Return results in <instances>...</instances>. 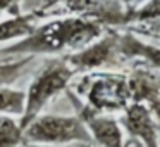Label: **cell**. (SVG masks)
<instances>
[{"mask_svg": "<svg viewBox=\"0 0 160 147\" xmlns=\"http://www.w3.org/2000/svg\"><path fill=\"white\" fill-rule=\"evenodd\" d=\"M107 28L83 16H64L38 24L31 35L0 49V56H53L72 54L100 38ZM67 56V54H66Z\"/></svg>", "mask_w": 160, "mask_h": 147, "instance_id": "6da1fadb", "label": "cell"}, {"mask_svg": "<svg viewBox=\"0 0 160 147\" xmlns=\"http://www.w3.org/2000/svg\"><path fill=\"white\" fill-rule=\"evenodd\" d=\"M72 92L90 109L102 114L124 111L132 102L128 74L112 71L86 73Z\"/></svg>", "mask_w": 160, "mask_h": 147, "instance_id": "7a4b0ae2", "label": "cell"}, {"mask_svg": "<svg viewBox=\"0 0 160 147\" xmlns=\"http://www.w3.org/2000/svg\"><path fill=\"white\" fill-rule=\"evenodd\" d=\"M74 71L64 57L60 59H50L38 73L35 74L33 81L29 83L26 94V104L21 118L19 126L24 130L38 114H42L43 107L57 97L59 94L66 92L71 85V80L74 78Z\"/></svg>", "mask_w": 160, "mask_h": 147, "instance_id": "3957f363", "label": "cell"}, {"mask_svg": "<svg viewBox=\"0 0 160 147\" xmlns=\"http://www.w3.org/2000/svg\"><path fill=\"white\" fill-rule=\"evenodd\" d=\"M22 142L62 147L67 144L91 145L93 140L84 123L76 114H38L22 130Z\"/></svg>", "mask_w": 160, "mask_h": 147, "instance_id": "277c9868", "label": "cell"}, {"mask_svg": "<svg viewBox=\"0 0 160 147\" xmlns=\"http://www.w3.org/2000/svg\"><path fill=\"white\" fill-rule=\"evenodd\" d=\"M74 73H95L107 68H115L122 63L119 54V31L107 30L100 38L91 42L78 52L64 56Z\"/></svg>", "mask_w": 160, "mask_h": 147, "instance_id": "5b68a950", "label": "cell"}, {"mask_svg": "<svg viewBox=\"0 0 160 147\" xmlns=\"http://www.w3.org/2000/svg\"><path fill=\"white\" fill-rule=\"evenodd\" d=\"M67 97L76 109V116L84 123L91 140L97 147H128L121 123L108 114H102L90 109L71 88H67Z\"/></svg>", "mask_w": 160, "mask_h": 147, "instance_id": "8992f818", "label": "cell"}, {"mask_svg": "<svg viewBox=\"0 0 160 147\" xmlns=\"http://www.w3.org/2000/svg\"><path fill=\"white\" fill-rule=\"evenodd\" d=\"M62 4L67 12L93 19L107 30L124 26L129 12L122 0H64Z\"/></svg>", "mask_w": 160, "mask_h": 147, "instance_id": "52a82bcc", "label": "cell"}, {"mask_svg": "<svg viewBox=\"0 0 160 147\" xmlns=\"http://www.w3.org/2000/svg\"><path fill=\"white\" fill-rule=\"evenodd\" d=\"M121 126L141 147H160V135L153 112L141 102H131L122 111Z\"/></svg>", "mask_w": 160, "mask_h": 147, "instance_id": "ba28073f", "label": "cell"}, {"mask_svg": "<svg viewBox=\"0 0 160 147\" xmlns=\"http://www.w3.org/2000/svg\"><path fill=\"white\" fill-rule=\"evenodd\" d=\"M119 54L122 61H141L145 66L160 71V47L143 42L132 31H119Z\"/></svg>", "mask_w": 160, "mask_h": 147, "instance_id": "9c48e42d", "label": "cell"}, {"mask_svg": "<svg viewBox=\"0 0 160 147\" xmlns=\"http://www.w3.org/2000/svg\"><path fill=\"white\" fill-rule=\"evenodd\" d=\"M43 16L36 12H21L18 16H9L0 21V43L4 42H19L31 35L33 30L38 26V21Z\"/></svg>", "mask_w": 160, "mask_h": 147, "instance_id": "30bf717a", "label": "cell"}, {"mask_svg": "<svg viewBox=\"0 0 160 147\" xmlns=\"http://www.w3.org/2000/svg\"><path fill=\"white\" fill-rule=\"evenodd\" d=\"M26 104L24 90H18L9 85H0V114L2 116H19L21 118Z\"/></svg>", "mask_w": 160, "mask_h": 147, "instance_id": "8fae6325", "label": "cell"}, {"mask_svg": "<svg viewBox=\"0 0 160 147\" xmlns=\"http://www.w3.org/2000/svg\"><path fill=\"white\" fill-rule=\"evenodd\" d=\"M22 144V130L12 116L0 114V147H19Z\"/></svg>", "mask_w": 160, "mask_h": 147, "instance_id": "7c38bea8", "label": "cell"}, {"mask_svg": "<svg viewBox=\"0 0 160 147\" xmlns=\"http://www.w3.org/2000/svg\"><path fill=\"white\" fill-rule=\"evenodd\" d=\"M18 57L19 59L0 61V85H9L16 78H19L33 61V57L29 56H18Z\"/></svg>", "mask_w": 160, "mask_h": 147, "instance_id": "4fadbf2b", "label": "cell"}, {"mask_svg": "<svg viewBox=\"0 0 160 147\" xmlns=\"http://www.w3.org/2000/svg\"><path fill=\"white\" fill-rule=\"evenodd\" d=\"M157 18H160V0H146L139 7L129 11L128 18H126V26L152 21V19H157Z\"/></svg>", "mask_w": 160, "mask_h": 147, "instance_id": "5bb4252c", "label": "cell"}, {"mask_svg": "<svg viewBox=\"0 0 160 147\" xmlns=\"http://www.w3.org/2000/svg\"><path fill=\"white\" fill-rule=\"evenodd\" d=\"M64 0H22L21 7H24V12H36V14L45 18L47 12L53 9L55 5L62 4Z\"/></svg>", "mask_w": 160, "mask_h": 147, "instance_id": "9a60e30c", "label": "cell"}, {"mask_svg": "<svg viewBox=\"0 0 160 147\" xmlns=\"http://www.w3.org/2000/svg\"><path fill=\"white\" fill-rule=\"evenodd\" d=\"M132 33H143L148 36H158L160 38V18L152 19V21H145V23H138V24L129 26Z\"/></svg>", "mask_w": 160, "mask_h": 147, "instance_id": "2e32d148", "label": "cell"}, {"mask_svg": "<svg viewBox=\"0 0 160 147\" xmlns=\"http://www.w3.org/2000/svg\"><path fill=\"white\" fill-rule=\"evenodd\" d=\"M21 4L22 0H0V12L9 16H18L22 12Z\"/></svg>", "mask_w": 160, "mask_h": 147, "instance_id": "e0dca14e", "label": "cell"}, {"mask_svg": "<svg viewBox=\"0 0 160 147\" xmlns=\"http://www.w3.org/2000/svg\"><path fill=\"white\" fill-rule=\"evenodd\" d=\"M146 0H122V4L126 5V7L129 9V11H132V9H136V7H139L141 4H145Z\"/></svg>", "mask_w": 160, "mask_h": 147, "instance_id": "ac0fdd59", "label": "cell"}, {"mask_svg": "<svg viewBox=\"0 0 160 147\" xmlns=\"http://www.w3.org/2000/svg\"><path fill=\"white\" fill-rule=\"evenodd\" d=\"M21 145H22V147H59V145H40V144H26V142H22Z\"/></svg>", "mask_w": 160, "mask_h": 147, "instance_id": "d6986e66", "label": "cell"}, {"mask_svg": "<svg viewBox=\"0 0 160 147\" xmlns=\"http://www.w3.org/2000/svg\"><path fill=\"white\" fill-rule=\"evenodd\" d=\"M2 16H4V14H2V12H0V21H2Z\"/></svg>", "mask_w": 160, "mask_h": 147, "instance_id": "ffe728a7", "label": "cell"}, {"mask_svg": "<svg viewBox=\"0 0 160 147\" xmlns=\"http://www.w3.org/2000/svg\"><path fill=\"white\" fill-rule=\"evenodd\" d=\"M88 147H90V145H88Z\"/></svg>", "mask_w": 160, "mask_h": 147, "instance_id": "44dd1931", "label": "cell"}]
</instances>
